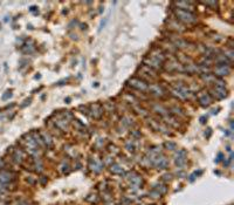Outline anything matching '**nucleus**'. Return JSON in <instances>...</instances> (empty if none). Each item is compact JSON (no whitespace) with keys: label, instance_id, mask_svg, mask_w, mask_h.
<instances>
[{"label":"nucleus","instance_id":"1","mask_svg":"<svg viewBox=\"0 0 234 205\" xmlns=\"http://www.w3.org/2000/svg\"><path fill=\"white\" fill-rule=\"evenodd\" d=\"M171 93L175 98H179V100H186V98L190 96L191 90L190 88L185 86L184 83L181 82H177L173 84V87L171 88Z\"/></svg>","mask_w":234,"mask_h":205},{"label":"nucleus","instance_id":"2","mask_svg":"<svg viewBox=\"0 0 234 205\" xmlns=\"http://www.w3.org/2000/svg\"><path fill=\"white\" fill-rule=\"evenodd\" d=\"M175 15H176V20L180 21L183 24H194L197 22V17L195 14L191 13V12H186V11H181V10H176L175 11Z\"/></svg>","mask_w":234,"mask_h":205},{"label":"nucleus","instance_id":"3","mask_svg":"<svg viewBox=\"0 0 234 205\" xmlns=\"http://www.w3.org/2000/svg\"><path fill=\"white\" fill-rule=\"evenodd\" d=\"M27 160V152L25 151L22 148H16L13 149L12 152V162L18 164V165H22Z\"/></svg>","mask_w":234,"mask_h":205},{"label":"nucleus","instance_id":"4","mask_svg":"<svg viewBox=\"0 0 234 205\" xmlns=\"http://www.w3.org/2000/svg\"><path fill=\"white\" fill-rule=\"evenodd\" d=\"M139 75L142 76V80H144L145 82L147 81H153L157 79V73L153 70V69L149 68L147 66H142L139 68Z\"/></svg>","mask_w":234,"mask_h":205},{"label":"nucleus","instance_id":"5","mask_svg":"<svg viewBox=\"0 0 234 205\" xmlns=\"http://www.w3.org/2000/svg\"><path fill=\"white\" fill-rule=\"evenodd\" d=\"M129 86L136 90H139V92H146L147 88H149V84L147 82H145L144 80L138 78H132L129 80Z\"/></svg>","mask_w":234,"mask_h":205},{"label":"nucleus","instance_id":"6","mask_svg":"<svg viewBox=\"0 0 234 205\" xmlns=\"http://www.w3.org/2000/svg\"><path fill=\"white\" fill-rule=\"evenodd\" d=\"M144 64L145 66H147L149 68L153 69L155 72H157V70H161V69H163V64L161 61H158L157 59L155 58H151V56H147V58L144 59Z\"/></svg>","mask_w":234,"mask_h":205},{"label":"nucleus","instance_id":"7","mask_svg":"<svg viewBox=\"0 0 234 205\" xmlns=\"http://www.w3.org/2000/svg\"><path fill=\"white\" fill-rule=\"evenodd\" d=\"M186 156H187V155H186V151L183 150V149H180V150H178V151L176 152L175 162H176V165L178 166L179 169H183V166H185L186 161H187Z\"/></svg>","mask_w":234,"mask_h":205},{"label":"nucleus","instance_id":"8","mask_svg":"<svg viewBox=\"0 0 234 205\" xmlns=\"http://www.w3.org/2000/svg\"><path fill=\"white\" fill-rule=\"evenodd\" d=\"M152 165L156 166L157 169H166L169 166V160L163 155H158L152 162Z\"/></svg>","mask_w":234,"mask_h":205},{"label":"nucleus","instance_id":"9","mask_svg":"<svg viewBox=\"0 0 234 205\" xmlns=\"http://www.w3.org/2000/svg\"><path fill=\"white\" fill-rule=\"evenodd\" d=\"M198 101H199L201 107H208L212 103V98H211V95L208 93L200 92V93H198Z\"/></svg>","mask_w":234,"mask_h":205},{"label":"nucleus","instance_id":"10","mask_svg":"<svg viewBox=\"0 0 234 205\" xmlns=\"http://www.w3.org/2000/svg\"><path fill=\"white\" fill-rule=\"evenodd\" d=\"M175 5L178 7L177 10L186 11V12H191V13H193V11H194V5L191 1H176Z\"/></svg>","mask_w":234,"mask_h":205},{"label":"nucleus","instance_id":"11","mask_svg":"<svg viewBox=\"0 0 234 205\" xmlns=\"http://www.w3.org/2000/svg\"><path fill=\"white\" fill-rule=\"evenodd\" d=\"M103 166H104V163H102L100 160H94V158L89 160V169L96 174H100L103 170Z\"/></svg>","mask_w":234,"mask_h":205},{"label":"nucleus","instance_id":"12","mask_svg":"<svg viewBox=\"0 0 234 205\" xmlns=\"http://www.w3.org/2000/svg\"><path fill=\"white\" fill-rule=\"evenodd\" d=\"M147 90L150 92V94L155 95V96H157V98H161V96L165 95V90H164L159 84H156V83L150 84L149 88H147Z\"/></svg>","mask_w":234,"mask_h":205},{"label":"nucleus","instance_id":"13","mask_svg":"<svg viewBox=\"0 0 234 205\" xmlns=\"http://www.w3.org/2000/svg\"><path fill=\"white\" fill-rule=\"evenodd\" d=\"M231 72V67L228 64H217L214 68V74L218 76H226Z\"/></svg>","mask_w":234,"mask_h":205},{"label":"nucleus","instance_id":"14","mask_svg":"<svg viewBox=\"0 0 234 205\" xmlns=\"http://www.w3.org/2000/svg\"><path fill=\"white\" fill-rule=\"evenodd\" d=\"M88 112H91V116H93L94 118H100V117L102 116L104 109H103V107L101 104L95 103V104H93V106L90 107V110H88Z\"/></svg>","mask_w":234,"mask_h":205},{"label":"nucleus","instance_id":"15","mask_svg":"<svg viewBox=\"0 0 234 205\" xmlns=\"http://www.w3.org/2000/svg\"><path fill=\"white\" fill-rule=\"evenodd\" d=\"M129 182H130V188H131L133 191L141 189L142 186H143V183H144V182H143V178H142V176H139L138 174L132 178L131 181H129Z\"/></svg>","mask_w":234,"mask_h":205},{"label":"nucleus","instance_id":"16","mask_svg":"<svg viewBox=\"0 0 234 205\" xmlns=\"http://www.w3.org/2000/svg\"><path fill=\"white\" fill-rule=\"evenodd\" d=\"M166 70L169 73H172V72H183V66L178 61L171 60L170 62H169V64H167V67H166Z\"/></svg>","mask_w":234,"mask_h":205},{"label":"nucleus","instance_id":"17","mask_svg":"<svg viewBox=\"0 0 234 205\" xmlns=\"http://www.w3.org/2000/svg\"><path fill=\"white\" fill-rule=\"evenodd\" d=\"M213 95H214L217 98H224L227 96V90L225 87H217L215 86L214 89H213Z\"/></svg>","mask_w":234,"mask_h":205},{"label":"nucleus","instance_id":"18","mask_svg":"<svg viewBox=\"0 0 234 205\" xmlns=\"http://www.w3.org/2000/svg\"><path fill=\"white\" fill-rule=\"evenodd\" d=\"M171 44L173 45L176 48H186L189 42L184 39H180V38H173L171 40Z\"/></svg>","mask_w":234,"mask_h":205},{"label":"nucleus","instance_id":"19","mask_svg":"<svg viewBox=\"0 0 234 205\" xmlns=\"http://www.w3.org/2000/svg\"><path fill=\"white\" fill-rule=\"evenodd\" d=\"M40 134H41V137H42V140H44V142L46 148H47V149H52V148H53V140H52V136H50L47 131H42V132H40Z\"/></svg>","mask_w":234,"mask_h":205},{"label":"nucleus","instance_id":"20","mask_svg":"<svg viewBox=\"0 0 234 205\" xmlns=\"http://www.w3.org/2000/svg\"><path fill=\"white\" fill-rule=\"evenodd\" d=\"M169 28L175 29L177 32H184L186 29L183 25L178 24V20H171V21H169Z\"/></svg>","mask_w":234,"mask_h":205},{"label":"nucleus","instance_id":"21","mask_svg":"<svg viewBox=\"0 0 234 205\" xmlns=\"http://www.w3.org/2000/svg\"><path fill=\"white\" fill-rule=\"evenodd\" d=\"M110 172H111V174H114V175L122 176V177H124V176H125V171H124V169H123V168H121L118 164H111V165H110Z\"/></svg>","mask_w":234,"mask_h":205},{"label":"nucleus","instance_id":"22","mask_svg":"<svg viewBox=\"0 0 234 205\" xmlns=\"http://www.w3.org/2000/svg\"><path fill=\"white\" fill-rule=\"evenodd\" d=\"M164 118L166 120V123H167V124H170V126H172V127L177 128L178 126H179V122L177 121V117L173 116V115H169V114H166L165 116H164Z\"/></svg>","mask_w":234,"mask_h":205},{"label":"nucleus","instance_id":"23","mask_svg":"<svg viewBox=\"0 0 234 205\" xmlns=\"http://www.w3.org/2000/svg\"><path fill=\"white\" fill-rule=\"evenodd\" d=\"M183 72H185L187 74H195L197 72H199V68L195 66V64H186L185 67H183Z\"/></svg>","mask_w":234,"mask_h":205},{"label":"nucleus","instance_id":"24","mask_svg":"<svg viewBox=\"0 0 234 205\" xmlns=\"http://www.w3.org/2000/svg\"><path fill=\"white\" fill-rule=\"evenodd\" d=\"M136 140H129V141L125 142V149H127L128 151H130V152H133L136 151V149H137V143Z\"/></svg>","mask_w":234,"mask_h":205},{"label":"nucleus","instance_id":"25","mask_svg":"<svg viewBox=\"0 0 234 205\" xmlns=\"http://www.w3.org/2000/svg\"><path fill=\"white\" fill-rule=\"evenodd\" d=\"M153 189H156L161 195H165L167 192V186H166V184H163V183H157L156 185L153 186Z\"/></svg>","mask_w":234,"mask_h":205},{"label":"nucleus","instance_id":"26","mask_svg":"<svg viewBox=\"0 0 234 205\" xmlns=\"http://www.w3.org/2000/svg\"><path fill=\"white\" fill-rule=\"evenodd\" d=\"M152 109H153V112H156L157 114H161V115H163V116H165L166 114L169 112L165 108L163 107V106H161V104H155V106L152 107Z\"/></svg>","mask_w":234,"mask_h":205},{"label":"nucleus","instance_id":"27","mask_svg":"<svg viewBox=\"0 0 234 205\" xmlns=\"http://www.w3.org/2000/svg\"><path fill=\"white\" fill-rule=\"evenodd\" d=\"M170 112L175 115V116H179V117H183L185 114H184V112H183V109L179 107H177V106H173V107L170 108Z\"/></svg>","mask_w":234,"mask_h":205},{"label":"nucleus","instance_id":"28","mask_svg":"<svg viewBox=\"0 0 234 205\" xmlns=\"http://www.w3.org/2000/svg\"><path fill=\"white\" fill-rule=\"evenodd\" d=\"M121 123L123 124V127H125V128H130L133 126L132 118H130L129 116H123L122 120H121Z\"/></svg>","mask_w":234,"mask_h":205},{"label":"nucleus","instance_id":"29","mask_svg":"<svg viewBox=\"0 0 234 205\" xmlns=\"http://www.w3.org/2000/svg\"><path fill=\"white\" fill-rule=\"evenodd\" d=\"M149 197H151V198H153V199H158V198H161V195L156 190V189H151V190L149 191Z\"/></svg>","mask_w":234,"mask_h":205},{"label":"nucleus","instance_id":"30","mask_svg":"<svg viewBox=\"0 0 234 205\" xmlns=\"http://www.w3.org/2000/svg\"><path fill=\"white\" fill-rule=\"evenodd\" d=\"M164 146H165V149H167V150H171V151H173V150H176L177 149V144H176L175 142H165L164 143Z\"/></svg>","mask_w":234,"mask_h":205},{"label":"nucleus","instance_id":"31","mask_svg":"<svg viewBox=\"0 0 234 205\" xmlns=\"http://www.w3.org/2000/svg\"><path fill=\"white\" fill-rule=\"evenodd\" d=\"M26 182L28 183L29 185H35L38 179H36V177H33V176H27L26 177Z\"/></svg>","mask_w":234,"mask_h":205},{"label":"nucleus","instance_id":"32","mask_svg":"<svg viewBox=\"0 0 234 205\" xmlns=\"http://www.w3.org/2000/svg\"><path fill=\"white\" fill-rule=\"evenodd\" d=\"M130 135H131L132 140H138V138H141V131H139V130H137V129L131 130Z\"/></svg>","mask_w":234,"mask_h":205},{"label":"nucleus","instance_id":"33","mask_svg":"<svg viewBox=\"0 0 234 205\" xmlns=\"http://www.w3.org/2000/svg\"><path fill=\"white\" fill-rule=\"evenodd\" d=\"M201 174H203V170L195 171V172H193V174H192V175H191L190 177H189V181H190L191 183H192V182H194V179H195V178H197L198 176H200V175H201Z\"/></svg>","mask_w":234,"mask_h":205},{"label":"nucleus","instance_id":"34","mask_svg":"<svg viewBox=\"0 0 234 205\" xmlns=\"http://www.w3.org/2000/svg\"><path fill=\"white\" fill-rule=\"evenodd\" d=\"M8 163L4 160V158H1L0 157V170H8Z\"/></svg>","mask_w":234,"mask_h":205},{"label":"nucleus","instance_id":"35","mask_svg":"<svg viewBox=\"0 0 234 205\" xmlns=\"http://www.w3.org/2000/svg\"><path fill=\"white\" fill-rule=\"evenodd\" d=\"M135 110H137V112H138L139 115H142V116H146V115H147V112H146L144 108H142V107L136 106V107H135Z\"/></svg>","mask_w":234,"mask_h":205},{"label":"nucleus","instance_id":"36","mask_svg":"<svg viewBox=\"0 0 234 205\" xmlns=\"http://www.w3.org/2000/svg\"><path fill=\"white\" fill-rule=\"evenodd\" d=\"M172 178H173V176H172V174H165V175L161 177V181L165 182V183H167V182H171V181H172Z\"/></svg>","mask_w":234,"mask_h":205},{"label":"nucleus","instance_id":"37","mask_svg":"<svg viewBox=\"0 0 234 205\" xmlns=\"http://www.w3.org/2000/svg\"><path fill=\"white\" fill-rule=\"evenodd\" d=\"M98 199V196L97 195H89V197H87V200L90 202V203H96Z\"/></svg>","mask_w":234,"mask_h":205},{"label":"nucleus","instance_id":"38","mask_svg":"<svg viewBox=\"0 0 234 205\" xmlns=\"http://www.w3.org/2000/svg\"><path fill=\"white\" fill-rule=\"evenodd\" d=\"M201 78L204 79L205 81H212V80H214V78H213L212 74H203Z\"/></svg>","mask_w":234,"mask_h":205},{"label":"nucleus","instance_id":"39","mask_svg":"<svg viewBox=\"0 0 234 205\" xmlns=\"http://www.w3.org/2000/svg\"><path fill=\"white\" fill-rule=\"evenodd\" d=\"M61 168H62V174H63V175H66V174H68L69 172V164L68 163H63V164L61 165Z\"/></svg>","mask_w":234,"mask_h":205},{"label":"nucleus","instance_id":"40","mask_svg":"<svg viewBox=\"0 0 234 205\" xmlns=\"http://www.w3.org/2000/svg\"><path fill=\"white\" fill-rule=\"evenodd\" d=\"M108 148H109V151H110V152H114V154H118V152H119L118 148H117V146H115V145H111V144H110Z\"/></svg>","mask_w":234,"mask_h":205},{"label":"nucleus","instance_id":"41","mask_svg":"<svg viewBox=\"0 0 234 205\" xmlns=\"http://www.w3.org/2000/svg\"><path fill=\"white\" fill-rule=\"evenodd\" d=\"M48 182V178L46 177V176H40V184L44 186L46 185V183Z\"/></svg>","mask_w":234,"mask_h":205},{"label":"nucleus","instance_id":"42","mask_svg":"<svg viewBox=\"0 0 234 205\" xmlns=\"http://www.w3.org/2000/svg\"><path fill=\"white\" fill-rule=\"evenodd\" d=\"M203 4L207 6H211V7H217V6H218V2H215V1H205Z\"/></svg>","mask_w":234,"mask_h":205},{"label":"nucleus","instance_id":"43","mask_svg":"<svg viewBox=\"0 0 234 205\" xmlns=\"http://www.w3.org/2000/svg\"><path fill=\"white\" fill-rule=\"evenodd\" d=\"M222 160H224V155H222L221 152H219V155H218V158L215 160V162H217V163H219V162L222 161Z\"/></svg>","mask_w":234,"mask_h":205},{"label":"nucleus","instance_id":"44","mask_svg":"<svg viewBox=\"0 0 234 205\" xmlns=\"http://www.w3.org/2000/svg\"><path fill=\"white\" fill-rule=\"evenodd\" d=\"M211 134H212V130H211L210 128H208V129H207V132H205V136H206V137H210Z\"/></svg>","mask_w":234,"mask_h":205},{"label":"nucleus","instance_id":"45","mask_svg":"<svg viewBox=\"0 0 234 205\" xmlns=\"http://www.w3.org/2000/svg\"><path fill=\"white\" fill-rule=\"evenodd\" d=\"M104 205H115V203H114L112 200H109V202H105V204Z\"/></svg>","mask_w":234,"mask_h":205},{"label":"nucleus","instance_id":"46","mask_svg":"<svg viewBox=\"0 0 234 205\" xmlns=\"http://www.w3.org/2000/svg\"><path fill=\"white\" fill-rule=\"evenodd\" d=\"M11 95H12V94H11V93L6 94V95H4V96H2V98H4V100H6V98H11Z\"/></svg>","mask_w":234,"mask_h":205},{"label":"nucleus","instance_id":"47","mask_svg":"<svg viewBox=\"0 0 234 205\" xmlns=\"http://www.w3.org/2000/svg\"><path fill=\"white\" fill-rule=\"evenodd\" d=\"M152 205H155V204H152Z\"/></svg>","mask_w":234,"mask_h":205},{"label":"nucleus","instance_id":"48","mask_svg":"<svg viewBox=\"0 0 234 205\" xmlns=\"http://www.w3.org/2000/svg\"><path fill=\"white\" fill-rule=\"evenodd\" d=\"M121 205H123V204H121Z\"/></svg>","mask_w":234,"mask_h":205}]
</instances>
